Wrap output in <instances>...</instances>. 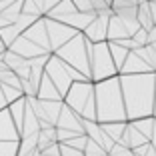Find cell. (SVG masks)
Returning <instances> with one entry per match:
<instances>
[{"label":"cell","instance_id":"4dcf8cb0","mask_svg":"<svg viewBox=\"0 0 156 156\" xmlns=\"http://www.w3.org/2000/svg\"><path fill=\"white\" fill-rule=\"evenodd\" d=\"M106 2H108V4H110V2H112V0H106Z\"/></svg>","mask_w":156,"mask_h":156},{"label":"cell","instance_id":"cb8c5ba5","mask_svg":"<svg viewBox=\"0 0 156 156\" xmlns=\"http://www.w3.org/2000/svg\"><path fill=\"white\" fill-rule=\"evenodd\" d=\"M86 140H88L86 134H74V136L68 138L64 144H68V146L76 148V150H84V146H86Z\"/></svg>","mask_w":156,"mask_h":156},{"label":"cell","instance_id":"ffe728a7","mask_svg":"<svg viewBox=\"0 0 156 156\" xmlns=\"http://www.w3.org/2000/svg\"><path fill=\"white\" fill-rule=\"evenodd\" d=\"M128 122L134 124V128L140 130L144 136L150 140L152 136V130H154V116H142V118H136V120H128Z\"/></svg>","mask_w":156,"mask_h":156},{"label":"cell","instance_id":"d4e9b609","mask_svg":"<svg viewBox=\"0 0 156 156\" xmlns=\"http://www.w3.org/2000/svg\"><path fill=\"white\" fill-rule=\"evenodd\" d=\"M72 4H74V8H76L78 12H94L90 0H72Z\"/></svg>","mask_w":156,"mask_h":156},{"label":"cell","instance_id":"4fadbf2b","mask_svg":"<svg viewBox=\"0 0 156 156\" xmlns=\"http://www.w3.org/2000/svg\"><path fill=\"white\" fill-rule=\"evenodd\" d=\"M118 142L124 144V146H128V148H136V146H140V144L150 142V140H148V138L144 136L140 130L134 128V124H132V122H126V128H124L122 138H120Z\"/></svg>","mask_w":156,"mask_h":156},{"label":"cell","instance_id":"52a82bcc","mask_svg":"<svg viewBox=\"0 0 156 156\" xmlns=\"http://www.w3.org/2000/svg\"><path fill=\"white\" fill-rule=\"evenodd\" d=\"M44 24H46L48 42H50V52H54L56 48H60L64 42H68L76 32H80V30H76V28L60 22V20H56V18H48V16H44Z\"/></svg>","mask_w":156,"mask_h":156},{"label":"cell","instance_id":"ba28073f","mask_svg":"<svg viewBox=\"0 0 156 156\" xmlns=\"http://www.w3.org/2000/svg\"><path fill=\"white\" fill-rule=\"evenodd\" d=\"M114 10L112 8H104V10H98L96 16L90 20L86 28L82 30V34L88 38L90 42H102L106 40V28H108V18H110Z\"/></svg>","mask_w":156,"mask_h":156},{"label":"cell","instance_id":"9a60e30c","mask_svg":"<svg viewBox=\"0 0 156 156\" xmlns=\"http://www.w3.org/2000/svg\"><path fill=\"white\" fill-rule=\"evenodd\" d=\"M130 32L126 30V26H124V22L116 16V14H112L110 18H108V28H106V40H122V38H128Z\"/></svg>","mask_w":156,"mask_h":156},{"label":"cell","instance_id":"7c38bea8","mask_svg":"<svg viewBox=\"0 0 156 156\" xmlns=\"http://www.w3.org/2000/svg\"><path fill=\"white\" fill-rule=\"evenodd\" d=\"M138 72H152V68L134 50H130L126 60H124V64L120 66L118 74H138Z\"/></svg>","mask_w":156,"mask_h":156},{"label":"cell","instance_id":"7402d4cb","mask_svg":"<svg viewBox=\"0 0 156 156\" xmlns=\"http://www.w3.org/2000/svg\"><path fill=\"white\" fill-rule=\"evenodd\" d=\"M82 152H84V156H104V154H106L104 148H102L98 142L90 140V138L86 140V146H84V150H82Z\"/></svg>","mask_w":156,"mask_h":156},{"label":"cell","instance_id":"5b68a950","mask_svg":"<svg viewBox=\"0 0 156 156\" xmlns=\"http://www.w3.org/2000/svg\"><path fill=\"white\" fill-rule=\"evenodd\" d=\"M52 54H56L58 58H62L66 64H70L72 68H76L80 74L90 80V66H88V48H86V36L82 32H76L68 42L56 48Z\"/></svg>","mask_w":156,"mask_h":156},{"label":"cell","instance_id":"5bb4252c","mask_svg":"<svg viewBox=\"0 0 156 156\" xmlns=\"http://www.w3.org/2000/svg\"><path fill=\"white\" fill-rule=\"evenodd\" d=\"M36 98H40V100H62V94L58 92V88L54 86V82L46 74H42L38 90H36Z\"/></svg>","mask_w":156,"mask_h":156},{"label":"cell","instance_id":"ac0fdd59","mask_svg":"<svg viewBox=\"0 0 156 156\" xmlns=\"http://www.w3.org/2000/svg\"><path fill=\"white\" fill-rule=\"evenodd\" d=\"M58 142L56 140V126H46V128L38 130V138H36V148L42 150V148L50 146V144Z\"/></svg>","mask_w":156,"mask_h":156},{"label":"cell","instance_id":"83f0119b","mask_svg":"<svg viewBox=\"0 0 156 156\" xmlns=\"http://www.w3.org/2000/svg\"><path fill=\"white\" fill-rule=\"evenodd\" d=\"M150 144L154 146V150H156V118H154V130H152V136H150Z\"/></svg>","mask_w":156,"mask_h":156},{"label":"cell","instance_id":"30bf717a","mask_svg":"<svg viewBox=\"0 0 156 156\" xmlns=\"http://www.w3.org/2000/svg\"><path fill=\"white\" fill-rule=\"evenodd\" d=\"M82 128H84V134H86L90 140L98 142L106 152L112 148L114 140H112V138L108 136L104 130H102V126H100V122H98V120H84V118H82Z\"/></svg>","mask_w":156,"mask_h":156},{"label":"cell","instance_id":"f1b7e54d","mask_svg":"<svg viewBox=\"0 0 156 156\" xmlns=\"http://www.w3.org/2000/svg\"><path fill=\"white\" fill-rule=\"evenodd\" d=\"M144 156H156V150L150 142H148V148H146V152H144Z\"/></svg>","mask_w":156,"mask_h":156},{"label":"cell","instance_id":"9c48e42d","mask_svg":"<svg viewBox=\"0 0 156 156\" xmlns=\"http://www.w3.org/2000/svg\"><path fill=\"white\" fill-rule=\"evenodd\" d=\"M56 128L72 130V132H84V128H82V116L76 114L68 104H64V100H62V108H60L58 120H56Z\"/></svg>","mask_w":156,"mask_h":156},{"label":"cell","instance_id":"3957f363","mask_svg":"<svg viewBox=\"0 0 156 156\" xmlns=\"http://www.w3.org/2000/svg\"><path fill=\"white\" fill-rule=\"evenodd\" d=\"M62 100L84 120H96V102H94V82L92 80L72 82Z\"/></svg>","mask_w":156,"mask_h":156},{"label":"cell","instance_id":"1f68e13d","mask_svg":"<svg viewBox=\"0 0 156 156\" xmlns=\"http://www.w3.org/2000/svg\"><path fill=\"white\" fill-rule=\"evenodd\" d=\"M104 156H110V154H108V152H106V154H104Z\"/></svg>","mask_w":156,"mask_h":156},{"label":"cell","instance_id":"8fae6325","mask_svg":"<svg viewBox=\"0 0 156 156\" xmlns=\"http://www.w3.org/2000/svg\"><path fill=\"white\" fill-rule=\"evenodd\" d=\"M10 50H14L16 54L24 56V58H34V56H40V54H50V52H46L44 48H40L38 44H34L32 40H28L24 34H20L12 44L8 46Z\"/></svg>","mask_w":156,"mask_h":156},{"label":"cell","instance_id":"484cf974","mask_svg":"<svg viewBox=\"0 0 156 156\" xmlns=\"http://www.w3.org/2000/svg\"><path fill=\"white\" fill-rule=\"evenodd\" d=\"M124 6H138V0H112L110 2V8H124Z\"/></svg>","mask_w":156,"mask_h":156},{"label":"cell","instance_id":"44dd1931","mask_svg":"<svg viewBox=\"0 0 156 156\" xmlns=\"http://www.w3.org/2000/svg\"><path fill=\"white\" fill-rule=\"evenodd\" d=\"M146 32L148 30L138 28L136 32L130 36V50H136V48H140V46H146Z\"/></svg>","mask_w":156,"mask_h":156},{"label":"cell","instance_id":"7a4b0ae2","mask_svg":"<svg viewBox=\"0 0 156 156\" xmlns=\"http://www.w3.org/2000/svg\"><path fill=\"white\" fill-rule=\"evenodd\" d=\"M94 102H96L98 122L126 120V110H124V102H122L118 74L94 82Z\"/></svg>","mask_w":156,"mask_h":156},{"label":"cell","instance_id":"6da1fadb","mask_svg":"<svg viewBox=\"0 0 156 156\" xmlns=\"http://www.w3.org/2000/svg\"><path fill=\"white\" fill-rule=\"evenodd\" d=\"M122 102L126 110V120H136L142 116H152L156 90V72L118 74Z\"/></svg>","mask_w":156,"mask_h":156},{"label":"cell","instance_id":"d6986e66","mask_svg":"<svg viewBox=\"0 0 156 156\" xmlns=\"http://www.w3.org/2000/svg\"><path fill=\"white\" fill-rule=\"evenodd\" d=\"M136 18H138V24H140V28H144V30H150V28L154 26V20H152L148 0H144V2H140V4H138Z\"/></svg>","mask_w":156,"mask_h":156},{"label":"cell","instance_id":"8992f818","mask_svg":"<svg viewBox=\"0 0 156 156\" xmlns=\"http://www.w3.org/2000/svg\"><path fill=\"white\" fill-rule=\"evenodd\" d=\"M44 74L54 82V86L58 88V92L62 94V98H64L66 90L70 88L72 82H76V80H88L84 74H80L76 68H72L70 64H66L64 60L58 58L56 54L48 56V60H46V64H44Z\"/></svg>","mask_w":156,"mask_h":156},{"label":"cell","instance_id":"f546056e","mask_svg":"<svg viewBox=\"0 0 156 156\" xmlns=\"http://www.w3.org/2000/svg\"><path fill=\"white\" fill-rule=\"evenodd\" d=\"M152 116L156 118V90H154V104H152Z\"/></svg>","mask_w":156,"mask_h":156},{"label":"cell","instance_id":"e0dca14e","mask_svg":"<svg viewBox=\"0 0 156 156\" xmlns=\"http://www.w3.org/2000/svg\"><path fill=\"white\" fill-rule=\"evenodd\" d=\"M108 50H110V56H112V60H114L116 70H120V66L124 64V60H126V56H128L130 50L126 48V46L114 42V40H108Z\"/></svg>","mask_w":156,"mask_h":156},{"label":"cell","instance_id":"277c9868","mask_svg":"<svg viewBox=\"0 0 156 156\" xmlns=\"http://www.w3.org/2000/svg\"><path fill=\"white\" fill-rule=\"evenodd\" d=\"M86 48H88V66H90V80L98 82L104 78L116 76L118 70L114 66V60L108 50V40L102 42H90L86 38Z\"/></svg>","mask_w":156,"mask_h":156},{"label":"cell","instance_id":"4316f807","mask_svg":"<svg viewBox=\"0 0 156 156\" xmlns=\"http://www.w3.org/2000/svg\"><path fill=\"white\" fill-rule=\"evenodd\" d=\"M92 8H94V12H98V10H104V8H110V4L106 2V0H90Z\"/></svg>","mask_w":156,"mask_h":156},{"label":"cell","instance_id":"603a6c76","mask_svg":"<svg viewBox=\"0 0 156 156\" xmlns=\"http://www.w3.org/2000/svg\"><path fill=\"white\" fill-rule=\"evenodd\" d=\"M108 154H110V156H136L132 148L124 146V144H120V142H114V144H112V148L108 150Z\"/></svg>","mask_w":156,"mask_h":156},{"label":"cell","instance_id":"2e32d148","mask_svg":"<svg viewBox=\"0 0 156 156\" xmlns=\"http://www.w3.org/2000/svg\"><path fill=\"white\" fill-rule=\"evenodd\" d=\"M126 122L128 120H112V122H100V126L114 142H118L120 138H122L124 128H126Z\"/></svg>","mask_w":156,"mask_h":156}]
</instances>
